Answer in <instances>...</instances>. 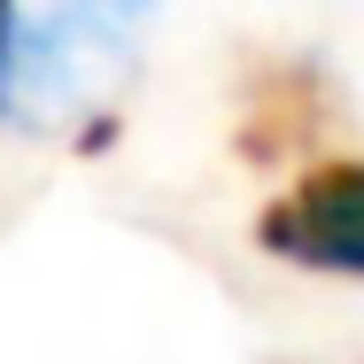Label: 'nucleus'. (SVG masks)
Masks as SVG:
<instances>
[{
  "label": "nucleus",
  "instance_id": "nucleus-1",
  "mask_svg": "<svg viewBox=\"0 0 364 364\" xmlns=\"http://www.w3.org/2000/svg\"><path fill=\"white\" fill-rule=\"evenodd\" d=\"M132 31H140L132 8H55V16L23 23V39L8 47V70H0V117L31 124V117L85 109L132 63Z\"/></svg>",
  "mask_w": 364,
  "mask_h": 364
},
{
  "label": "nucleus",
  "instance_id": "nucleus-2",
  "mask_svg": "<svg viewBox=\"0 0 364 364\" xmlns=\"http://www.w3.org/2000/svg\"><path fill=\"white\" fill-rule=\"evenodd\" d=\"M264 248L318 264V272H364V163H326L294 194L264 210Z\"/></svg>",
  "mask_w": 364,
  "mask_h": 364
},
{
  "label": "nucleus",
  "instance_id": "nucleus-3",
  "mask_svg": "<svg viewBox=\"0 0 364 364\" xmlns=\"http://www.w3.org/2000/svg\"><path fill=\"white\" fill-rule=\"evenodd\" d=\"M302 85H310V77H272V101H264V109L248 117V124H256V132H248V155H272L279 140L294 147L302 132H310V109H302Z\"/></svg>",
  "mask_w": 364,
  "mask_h": 364
},
{
  "label": "nucleus",
  "instance_id": "nucleus-4",
  "mask_svg": "<svg viewBox=\"0 0 364 364\" xmlns=\"http://www.w3.org/2000/svg\"><path fill=\"white\" fill-rule=\"evenodd\" d=\"M8 47H16V16L0 8V70H8Z\"/></svg>",
  "mask_w": 364,
  "mask_h": 364
}]
</instances>
